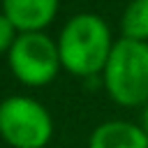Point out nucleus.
<instances>
[{
	"label": "nucleus",
	"instance_id": "obj_1",
	"mask_svg": "<svg viewBox=\"0 0 148 148\" xmlns=\"http://www.w3.org/2000/svg\"><path fill=\"white\" fill-rule=\"evenodd\" d=\"M113 39L106 21L97 14L83 12L72 16L58 37L60 65L76 76H95L104 72L106 60L113 51Z\"/></svg>",
	"mask_w": 148,
	"mask_h": 148
},
{
	"label": "nucleus",
	"instance_id": "obj_2",
	"mask_svg": "<svg viewBox=\"0 0 148 148\" xmlns=\"http://www.w3.org/2000/svg\"><path fill=\"white\" fill-rule=\"evenodd\" d=\"M109 97L120 106L148 104V44L120 37L102 72Z\"/></svg>",
	"mask_w": 148,
	"mask_h": 148
},
{
	"label": "nucleus",
	"instance_id": "obj_3",
	"mask_svg": "<svg viewBox=\"0 0 148 148\" xmlns=\"http://www.w3.org/2000/svg\"><path fill=\"white\" fill-rule=\"evenodd\" d=\"M53 120L44 104L32 97H7L0 102V136L14 148H44L51 141Z\"/></svg>",
	"mask_w": 148,
	"mask_h": 148
},
{
	"label": "nucleus",
	"instance_id": "obj_4",
	"mask_svg": "<svg viewBox=\"0 0 148 148\" xmlns=\"http://www.w3.org/2000/svg\"><path fill=\"white\" fill-rule=\"evenodd\" d=\"M7 58L12 74L25 86H46L62 67L58 42L44 32H18Z\"/></svg>",
	"mask_w": 148,
	"mask_h": 148
},
{
	"label": "nucleus",
	"instance_id": "obj_5",
	"mask_svg": "<svg viewBox=\"0 0 148 148\" xmlns=\"http://www.w3.org/2000/svg\"><path fill=\"white\" fill-rule=\"evenodd\" d=\"M2 14L18 32H42L58 14V0H2Z\"/></svg>",
	"mask_w": 148,
	"mask_h": 148
},
{
	"label": "nucleus",
	"instance_id": "obj_6",
	"mask_svg": "<svg viewBox=\"0 0 148 148\" xmlns=\"http://www.w3.org/2000/svg\"><path fill=\"white\" fill-rule=\"evenodd\" d=\"M88 148H148V136L136 123L106 120L92 130Z\"/></svg>",
	"mask_w": 148,
	"mask_h": 148
},
{
	"label": "nucleus",
	"instance_id": "obj_7",
	"mask_svg": "<svg viewBox=\"0 0 148 148\" xmlns=\"http://www.w3.org/2000/svg\"><path fill=\"white\" fill-rule=\"evenodd\" d=\"M120 30L125 39L148 44V0H132L120 18Z\"/></svg>",
	"mask_w": 148,
	"mask_h": 148
},
{
	"label": "nucleus",
	"instance_id": "obj_8",
	"mask_svg": "<svg viewBox=\"0 0 148 148\" xmlns=\"http://www.w3.org/2000/svg\"><path fill=\"white\" fill-rule=\"evenodd\" d=\"M16 28L12 25V21L5 16V14H0V53H9V49H12V44L16 42Z\"/></svg>",
	"mask_w": 148,
	"mask_h": 148
},
{
	"label": "nucleus",
	"instance_id": "obj_9",
	"mask_svg": "<svg viewBox=\"0 0 148 148\" xmlns=\"http://www.w3.org/2000/svg\"><path fill=\"white\" fill-rule=\"evenodd\" d=\"M141 130H143L146 136H148V104H146L143 111H141Z\"/></svg>",
	"mask_w": 148,
	"mask_h": 148
}]
</instances>
